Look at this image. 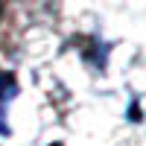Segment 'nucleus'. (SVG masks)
Instances as JSON below:
<instances>
[{
  "label": "nucleus",
  "instance_id": "obj_1",
  "mask_svg": "<svg viewBox=\"0 0 146 146\" xmlns=\"http://www.w3.org/2000/svg\"><path fill=\"white\" fill-rule=\"evenodd\" d=\"M18 94V85L12 79V73H0V135H6L9 126H6V108H9V100Z\"/></svg>",
  "mask_w": 146,
  "mask_h": 146
}]
</instances>
